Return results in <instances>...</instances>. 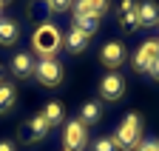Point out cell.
Returning a JSON list of instances; mask_svg holds the SVG:
<instances>
[{
	"label": "cell",
	"instance_id": "cell-1",
	"mask_svg": "<svg viewBox=\"0 0 159 151\" xmlns=\"http://www.w3.org/2000/svg\"><path fill=\"white\" fill-rule=\"evenodd\" d=\"M31 46L40 54V60L43 57H54V54L60 51V46H63V34H60V29L54 23H40L34 37H31Z\"/></svg>",
	"mask_w": 159,
	"mask_h": 151
},
{
	"label": "cell",
	"instance_id": "cell-2",
	"mask_svg": "<svg viewBox=\"0 0 159 151\" xmlns=\"http://www.w3.org/2000/svg\"><path fill=\"white\" fill-rule=\"evenodd\" d=\"M114 143H116V148H136L139 143H142V117L139 114H128L122 120V125L116 128Z\"/></svg>",
	"mask_w": 159,
	"mask_h": 151
},
{
	"label": "cell",
	"instance_id": "cell-3",
	"mask_svg": "<svg viewBox=\"0 0 159 151\" xmlns=\"http://www.w3.org/2000/svg\"><path fill=\"white\" fill-rule=\"evenodd\" d=\"M34 77L43 83V86L54 88V86L63 83V66H60L54 57H43L40 63H34Z\"/></svg>",
	"mask_w": 159,
	"mask_h": 151
},
{
	"label": "cell",
	"instance_id": "cell-4",
	"mask_svg": "<svg viewBox=\"0 0 159 151\" xmlns=\"http://www.w3.org/2000/svg\"><path fill=\"white\" fill-rule=\"evenodd\" d=\"M63 145H66V151H83L88 145V131L80 120H71L63 128Z\"/></svg>",
	"mask_w": 159,
	"mask_h": 151
},
{
	"label": "cell",
	"instance_id": "cell-5",
	"mask_svg": "<svg viewBox=\"0 0 159 151\" xmlns=\"http://www.w3.org/2000/svg\"><path fill=\"white\" fill-rule=\"evenodd\" d=\"M122 94H125V77H122V74H116V71L105 74L102 83H99V97L108 100V103H116Z\"/></svg>",
	"mask_w": 159,
	"mask_h": 151
},
{
	"label": "cell",
	"instance_id": "cell-6",
	"mask_svg": "<svg viewBox=\"0 0 159 151\" xmlns=\"http://www.w3.org/2000/svg\"><path fill=\"white\" fill-rule=\"evenodd\" d=\"M46 131H48L46 117L43 114H34V117H29L23 125H20V140H23V143H40V140L46 137Z\"/></svg>",
	"mask_w": 159,
	"mask_h": 151
},
{
	"label": "cell",
	"instance_id": "cell-7",
	"mask_svg": "<svg viewBox=\"0 0 159 151\" xmlns=\"http://www.w3.org/2000/svg\"><path fill=\"white\" fill-rule=\"evenodd\" d=\"M156 54H159V40H145L136 49V54L131 57V63H134L136 71H148V66H151V60L156 57Z\"/></svg>",
	"mask_w": 159,
	"mask_h": 151
},
{
	"label": "cell",
	"instance_id": "cell-8",
	"mask_svg": "<svg viewBox=\"0 0 159 151\" xmlns=\"http://www.w3.org/2000/svg\"><path fill=\"white\" fill-rule=\"evenodd\" d=\"M136 9H139L136 0H122V3H119V9H116V20H119V26H122L125 31H134V29L139 26Z\"/></svg>",
	"mask_w": 159,
	"mask_h": 151
},
{
	"label": "cell",
	"instance_id": "cell-9",
	"mask_svg": "<svg viewBox=\"0 0 159 151\" xmlns=\"http://www.w3.org/2000/svg\"><path fill=\"white\" fill-rule=\"evenodd\" d=\"M99 60H102L108 68H116V66H122V63L128 60V51H125V46H122V43L111 40V43H105V46H102V54H99Z\"/></svg>",
	"mask_w": 159,
	"mask_h": 151
},
{
	"label": "cell",
	"instance_id": "cell-10",
	"mask_svg": "<svg viewBox=\"0 0 159 151\" xmlns=\"http://www.w3.org/2000/svg\"><path fill=\"white\" fill-rule=\"evenodd\" d=\"M11 74L14 77H31L34 74V57L29 51H20L11 57Z\"/></svg>",
	"mask_w": 159,
	"mask_h": 151
},
{
	"label": "cell",
	"instance_id": "cell-11",
	"mask_svg": "<svg viewBox=\"0 0 159 151\" xmlns=\"http://www.w3.org/2000/svg\"><path fill=\"white\" fill-rule=\"evenodd\" d=\"M139 14V26H159V3H153V0H142L136 9Z\"/></svg>",
	"mask_w": 159,
	"mask_h": 151
},
{
	"label": "cell",
	"instance_id": "cell-12",
	"mask_svg": "<svg viewBox=\"0 0 159 151\" xmlns=\"http://www.w3.org/2000/svg\"><path fill=\"white\" fill-rule=\"evenodd\" d=\"M88 43H91V37H88V34H83L80 29H71V31L63 37V46H66L71 54H80V51H85V49H88Z\"/></svg>",
	"mask_w": 159,
	"mask_h": 151
},
{
	"label": "cell",
	"instance_id": "cell-13",
	"mask_svg": "<svg viewBox=\"0 0 159 151\" xmlns=\"http://www.w3.org/2000/svg\"><path fill=\"white\" fill-rule=\"evenodd\" d=\"M108 12V0H77L74 3V14H94L102 17Z\"/></svg>",
	"mask_w": 159,
	"mask_h": 151
},
{
	"label": "cell",
	"instance_id": "cell-14",
	"mask_svg": "<svg viewBox=\"0 0 159 151\" xmlns=\"http://www.w3.org/2000/svg\"><path fill=\"white\" fill-rule=\"evenodd\" d=\"M17 37H20L17 20H3V17H0V46H14Z\"/></svg>",
	"mask_w": 159,
	"mask_h": 151
},
{
	"label": "cell",
	"instance_id": "cell-15",
	"mask_svg": "<svg viewBox=\"0 0 159 151\" xmlns=\"http://www.w3.org/2000/svg\"><path fill=\"white\" fill-rule=\"evenodd\" d=\"M74 29H80L83 34L91 37L99 29V17H94V14H74Z\"/></svg>",
	"mask_w": 159,
	"mask_h": 151
},
{
	"label": "cell",
	"instance_id": "cell-16",
	"mask_svg": "<svg viewBox=\"0 0 159 151\" xmlns=\"http://www.w3.org/2000/svg\"><path fill=\"white\" fill-rule=\"evenodd\" d=\"M14 100H17V91H14V86H11V83H0V114L11 111Z\"/></svg>",
	"mask_w": 159,
	"mask_h": 151
},
{
	"label": "cell",
	"instance_id": "cell-17",
	"mask_svg": "<svg viewBox=\"0 0 159 151\" xmlns=\"http://www.w3.org/2000/svg\"><path fill=\"white\" fill-rule=\"evenodd\" d=\"M40 114H43V117H46V123H48V128H51V125H57V123H63V120H66V111H63V106H60L57 100H54V103H48V106H46L43 111H40Z\"/></svg>",
	"mask_w": 159,
	"mask_h": 151
},
{
	"label": "cell",
	"instance_id": "cell-18",
	"mask_svg": "<svg viewBox=\"0 0 159 151\" xmlns=\"http://www.w3.org/2000/svg\"><path fill=\"white\" fill-rule=\"evenodd\" d=\"M99 117H102V108H99V103H85L83 108H80V123H83V125H94Z\"/></svg>",
	"mask_w": 159,
	"mask_h": 151
},
{
	"label": "cell",
	"instance_id": "cell-19",
	"mask_svg": "<svg viewBox=\"0 0 159 151\" xmlns=\"http://www.w3.org/2000/svg\"><path fill=\"white\" fill-rule=\"evenodd\" d=\"M46 12H48V3H46V0H34V6H31V17L37 20V26H40V23H46Z\"/></svg>",
	"mask_w": 159,
	"mask_h": 151
},
{
	"label": "cell",
	"instance_id": "cell-20",
	"mask_svg": "<svg viewBox=\"0 0 159 151\" xmlns=\"http://www.w3.org/2000/svg\"><path fill=\"white\" fill-rule=\"evenodd\" d=\"M91 151H119V148H116L114 137H99V140H94Z\"/></svg>",
	"mask_w": 159,
	"mask_h": 151
},
{
	"label": "cell",
	"instance_id": "cell-21",
	"mask_svg": "<svg viewBox=\"0 0 159 151\" xmlns=\"http://www.w3.org/2000/svg\"><path fill=\"white\" fill-rule=\"evenodd\" d=\"M48 3V12H68L74 0H46Z\"/></svg>",
	"mask_w": 159,
	"mask_h": 151
},
{
	"label": "cell",
	"instance_id": "cell-22",
	"mask_svg": "<svg viewBox=\"0 0 159 151\" xmlns=\"http://www.w3.org/2000/svg\"><path fill=\"white\" fill-rule=\"evenodd\" d=\"M148 74H151L153 80H159V54H156V57L151 60V66H148Z\"/></svg>",
	"mask_w": 159,
	"mask_h": 151
},
{
	"label": "cell",
	"instance_id": "cell-23",
	"mask_svg": "<svg viewBox=\"0 0 159 151\" xmlns=\"http://www.w3.org/2000/svg\"><path fill=\"white\" fill-rule=\"evenodd\" d=\"M136 151H153V140H142L136 145Z\"/></svg>",
	"mask_w": 159,
	"mask_h": 151
},
{
	"label": "cell",
	"instance_id": "cell-24",
	"mask_svg": "<svg viewBox=\"0 0 159 151\" xmlns=\"http://www.w3.org/2000/svg\"><path fill=\"white\" fill-rule=\"evenodd\" d=\"M0 151H14V143H9V140H3V143H0Z\"/></svg>",
	"mask_w": 159,
	"mask_h": 151
},
{
	"label": "cell",
	"instance_id": "cell-25",
	"mask_svg": "<svg viewBox=\"0 0 159 151\" xmlns=\"http://www.w3.org/2000/svg\"><path fill=\"white\" fill-rule=\"evenodd\" d=\"M153 151H159V140H153Z\"/></svg>",
	"mask_w": 159,
	"mask_h": 151
},
{
	"label": "cell",
	"instance_id": "cell-26",
	"mask_svg": "<svg viewBox=\"0 0 159 151\" xmlns=\"http://www.w3.org/2000/svg\"><path fill=\"white\" fill-rule=\"evenodd\" d=\"M0 83H3V66H0Z\"/></svg>",
	"mask_w": 159,
	"mask_h": 151
},
{
	"label": "cell",
	"instance_id": "cell-27",
	"mask_svg": "<svg viewBox=\"0 0 159 151\" xmlns=\"http://www.w3.org/2000/svg\"><path fill=\"white\" fill-rule=\"evenodd\" d=\"M6 3H9V0H0V6H6Z\"/></svg>",
	"mask_w": 159,
	"mask_h": 151
},
{
	"label": "cell",
	"instance_id": "cell-28",
	"mask_svg": "<svg viewBox=\"0 0 159 151\" xmlns=\"http://www.w3.org/2000/svg\"><path fill=\"white\" fill-rule=\"evenodd\" d=\"M0 9H3V6H0Z\"/></svg>",
	"mask_w": 159,
	"mask_h": 151
}]
</instances>
